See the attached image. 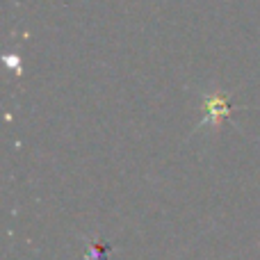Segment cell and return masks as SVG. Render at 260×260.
I'll return each instance as SVG.
<instances>
[{
  "mask_svg": "<svg viewBox=\"0 0 260 260\" xmlns=\"http://www.w3.org/2000/svg\"><path fill=\"white\" fill-rule=\"evenodd\" d=\"M208 110H210L212 119H221L229 114V103H226L224 96H215L212 101H208Z\"/></svg>",
  "mask_w": 260,
  "mask_h": 260,
  "instance_id": "cell-1",
  "label": "cell"
}]
</instances>
